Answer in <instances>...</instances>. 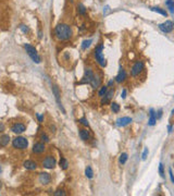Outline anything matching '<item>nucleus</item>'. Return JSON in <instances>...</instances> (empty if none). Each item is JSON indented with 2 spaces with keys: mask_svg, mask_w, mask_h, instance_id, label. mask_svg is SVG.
Instances as JSON below:
<instances>
[{
  "mask_svg": "<svg viewBox=\"0 0 174 196\" xmlns=\"http://www.w3.org/2000/svg\"><path fill=\"white\" fill-rule=\"evenodd\" d=\"M39 139H41V142H44V143H49V141H50L49 136H48L46 133H41V134H40Z\"/></svg>",
  "mask_w": 174,
  "mask_h": 196,
  "instance_id": "nucleus-29",
  "label": "nucleus"
},
{
  "mask_svg": "<svg viewBox=\"0 0 174 196\" xmlns=\"http://www.w3.org/2000/svg\"><path fill=\"white\" fill-rule=\"evenodd\" d=\"M20 28L23 30L24 33H28V32H30V28H28L26 25H23V24H22V25H20Z\"/></svg>",
  "mask_w": 174,
  "mask_h": 196,
  "instance_id": "nucleus-35",
  "label": "nucleus"
},
{
  "mask_svg": "<svg viewBox=\"0 0 174 196\" xmlns=\"http://www.w3.org/2000/svg\"><path fill=\"white\" fill-rule=\"evenodd\" d=\"M107 91H108V85H104V86H101V88L98 91V96L100 98H102L104 95L107 94Z\"/></svg>",
  "mask_w": 174,
  "mask_h": 196,
  "instance_id": "nucleus-23",
  "label": "nucleus"
},
{
  "mask_svg": "<svg viewBox=\"0 0 174 196\" xmlns=\"http://www.w3.org/2000/svg\"><path fill=\"white\" fill-rule=\"evenodd\" d=\"M51 89H52V93H54V98H56V100H57V104H58V106H59V108L62 110L63 113H65V110H64L63 106H62V104H61V102H60V91H59L58 86L57 85H52Z\"/></svg>",
  "mask_w": 174,
  "mask_h": 196,
  "instance_id": "nucleus-8",
  "label": "nucleus"
},
{
  "mask_svg": "<svg viewBox=\"0 0 174 196\" xmlns=\"http://www.w3.org/2000/svg\"><path fill=\"white\" fill-rule=\"evenodd\" d=\"M159 173H160V176L163 178L164 176V169H163V165H162V163L159 165Z\"/></svg>",
  "mask_w": 174,
  "mask_h": 196,
  "instance_id": "nucleus-33",
  "label": "nucleus"
},
{
  "mask_svg": "<svg viewBox=\"0 0 174 196\" xmlns=\"http://www.w3.org/2000/svg\"><path fill=\"white\" fill-rule=\"evenodd\" d=\"M167 130H169V133H171V132H172V130H173V126H172V125H169Z\"/></svg>",
  "mask_w": 174,
  "mask_h": 196,
  "instance_id": "nucleus-42",
  "label": "nucleus"
},
{
  "mask_svg": "<svg viewBox=\"0 0 174 196\" xmlns=\"http://www.w3.org/2000/svg\"><path fill=\"white\" fill-rule=\"evenodd\" d=\"M157 122V117H156V113H154V109H150V118H149V121H148V124L149 125H154Z\"/></svg>",
  "mask_w": 174,
  "mask_h": 196,
  "instance_id": "nucleus-19",
  "label": "nucleus"
},
{
  "mask_svg": "<svg viewBox=\"0 0 174 196\" xmlns=\"http://www.w3.org/2000/svg\"><path fill=\"white\" fill-rule=\"evenodd\" d=\"M127 158H128L127 154L126 152H123V154H121L120 158H119V162H120L121 165H124V163L127 161Z\"/></svg>",
  "mask_w": 174,
  "mask_h": 196,
  "instance_id": "nucleus-26",
  "label": "nucleus"
},
{
  "mask_svg": "<svg viewBox=\"0 0 174 196\" xmlns=\"http://www.w3.org/2000/svg\"><path fill=\"white\" fill-rule=\"evenodd\" d=\"M91 39H86V41H83V44H82V49H87V48L91 46Z\"/></svg>",
  "mask_w": 174,
  "mask_h": 196,
  "instance_id": "nucleus-30",
  "label": "nucleus"
},
{
  "mask_svg": "<svg viewBox=\"0 0 174 196\" xmlns=\"http://www.w3.org/2000/svg\"><path fill=\"white\" fill-rule=\"evenodd\" d=\"M132 121H133V120H132V118H130V117H123V118L117 119V126H126V125L130 124Z\"/></svg>",
  "mask_w": 174,
  "mask_h": 196,
  "instance_id": "nucleus-14",
  "label": "nucleus"
},
{
  "mask_svg": "<svg viewBox=\"0 0 174 196\" xmlns=\"http://www.w3.org/2000/svg\"><path fill=\"white\" fill-rule=\"evenodd\" d=\"M23 166L25 169L27 170H36L37 169V163L34 160H26L23 162Z\"/></svg>",
  "mask_w": 174,
  "mask_h": 196,
  "instance_id": "nucleus-15",
  "label": "nucleus"
},
{
  "mask_svg": "<svg viewBox=\"0 0 174 196\" xmlns=\"http://www.w3.org/2000/svg\"><path fill=\"white\" fill-rule=\"evenodd\" d=\"M12 146L15 149H20V150H24L28 147V141L23 136H17L15 139L12 141Z\"/></svg>",
  "mask_w": 174,
  "mask_h": 196,
  "instance_id": "nucleus-3",
  "label": "nucleus"
},
{
  "mask_svg": "<svg viewBox=\"0 0 174 196\" xmlns=\"http://www.w3.org/2000/svg\"><path fill=\"white\" fill-rule=\"evenodd\" d=\"M10 136L8 134H2L0 135V147H6L10 142Z\"/></svg>",
  "mask_w": 174,
  "mask_h": 196,
  "instance_id": "nucleus-16",
  "label": "nucleus"
},
{
  "mask_svg": "<svg viewBox=\"0 0 174 196\" xmlns=\"http://www.w3.org/2000/svg\"><path fill=\"white\" fill-rule=\"evenodd\" d=\"M95 74L93 70L91 69H86V71H85V74L83 76V80L78 83V84H91V80L94 78Z\"/></svg>",
  "mask_w": 174,
  "mask_h": 196,
  "instance_id": "nucleus-7",
  "label": "nucleus"
},
{
  "mask_svg": "<svg viewBox=\"0 0 174 196\" xmlns=\"http://www.w3.org/2000/svg\"><path fill=\"white\" fill-rule=\"evenodd\" d=\"M102 51H104V45H102V44L98 45L97 47L95 48L94 56H95V59H96V61H97L98 63H99V65H100V67H102V68H104V67L107 65V60L104 59Z\"/></svg>",
  "mask_w": 174,
  "mask_h": 196,
  "instance_id": "nucleus-2",
  "label": "nucleus"
},
{
  "mask_svg": "<svg viewBox=\"0 0 174 196\" xmlns=\"http://www.w3.org/2000/svg\"><path fill=\"white\" fill-rule=\"evenodd\" d=\"M159 28H160L163 33H170V32H172V30L174 28L173 22H171V21H165L164 23H161L160 25H159Z\"/></svg>",
  "mask_w": 174,
  "mask_h": 196,
  "instance_id": "nucleus-10",
  "label": "nucleus"
},
{
  "mask_svg": "<svg viewBox=\"0 0 174 196\" xmlns=\"http://www.w3.org/2000/svg\"><path fill=\"white\" fill-rule=\"evenodd\" d=\"M11 131L15 134H22L26 131V125L23 124V123H14L11 126Z\"/></svg>",
  "mask_w": 174,
  "mask_h": 196,
  "instance_id": "nucleus-9",
  "label": "nucleus"
},
{
  "mask_svg": "<svg viewBox=\"0 0 174 196\" xmlns=\"http://www.w3.org/2000/svg\"><path fill=\"white\" fill-rule=\"evenodd\" d=\"M173 25H174V24H173Z\"/></svg>",
  "mask_w": 174,
  "mask_h": 196,
  "instance_id": "nucleus-45",
  "label": "nucleus"
},
{
  "mask_svg": "<svg viewBox=\"0 0 174 196\" xmlns=\"http://www.w3.org/2000/svg\"><path fill=\"white\" fill-rule=\"evenodd\" d=\"M112 85H114L113 80H111V81H109V83H108V87H110V86H112Z\"/></svg>",
  "mask_w": 174,
  "mask_h": 196,
  "instance_id": "nucleus-40",
  "label": "nucleus"
},
{
  "mask_svg": "<svg viewBox=\"0 0 174 196\" xmlns=\"http://www.w3.org/2000/svg\"><path fill=\"white\" fill-rule=\"evenodd\" d=\"M0 172H1V167H0Z\"/></svg>",
  "mask_w": 174,
  "mask_h": 196,
  "instance_id": "nucleus-44",
  "label": "nucleus"
},
{
  "mask_svg": "<svg viewBox=\"0 0 174 196\" xmlns=\"http://www.w3.org/2000/svg\"><path fill=\"white\" fill-rule=\"evenodd\" d=\"M1 187H2V184H1V182H0V189H1Z\"/></svg>",
  "mask_w": 174,
  "mask_h": 196,
  "instance_id": "nucleus-43",
  "label": "nucleus"
},
{
  "mask_svg": "<svg viewBox=\"0 0 174 196\" xmlns=\"http://www.w3.org/2000/svg\"><path fill=\"white\" fill-rule=\"evenodd\" d=\"M169 174H170V178H171V181H172V183L174 184V176H173V171H172V169H169Z\"/></svg>",
  "mask_w": 174,
  "mask_h": 196,
  "instance_id": "nucleus-37",
  "label": "nucleus"
},
{
  "mask_svg": "<svg viewBox=\"0 0 174 196\" xmlns=\"http://www.w3.org/2000/svg\"><path fill=\"white\" fill-rule=\"evenodd\" d=\"M36 117H37V119H38V122H39V123L44 122V115H39V113H36Z\"/></svg>",
  "mask_w": 174,
  "mask_h": 196,
  "instance_id": "nucleus-36",
  "label": "nucleus"
},
{
  "mask_svg": "<svg viewBox=\"0 0 174 196\" xmlns=\"http://www.w3.org/2000/svg\"><path fill=\"white\" fill-rule=\"evenodd\" d=\"M113 95H114V89L113 88L109 89V91H107V94L101 98V105H107V104H109L110 100H111V98L113 97Z\"/></svg>",
  "mask_w": 174,
  "mask_h": 196,
  "instance_id": "nucleus-13",
  "label": "nucleus"
},
{
  "mask_svg": "<svg viewBox=\"0 0 174 196\" xmlns=\"http://www.w3.org/2000/svg\"><path fill=\"white\" fill-rule=\"evenodd\" d=\"M165 4H167V7L169 8V10H170L171 13H174V0H167V1H165Z\"/></svg>",
  "mask_w": 174,
  "mask_h": 196,
  "instance_id": "nucleus-24",
  "label": "nucleus"
},
{
  "mask_svg": "<svg viewBox=\"0 0 174 196\" xmlns=\"http://www.w3.org/2000/svg\"><path fill=\"white\" fill-rule=\"evenodd\" d=\"M38 180L39 182L44 185H47L51 182V176L48 172H41L39 173V176H38Z\"/></svg>",
  "mask_w": 174,
  "mask_h": 196,
  "instance_id": "nucleus-11",
  "label": "nucleus"
},
{
  "mask_svg": "<svg viewBox=\"0 0 174 196\" xmlns=\"http://www.w3.org/2000/svg\"><path fill=\"white\" fill-rule=\"evenodd\" d=\"M46 150V146L44 142H38L35 143L33 146V152L34 154H43Z\"/></svg>",
  "mask_w": 174,
  "mask_h": 196,
  "instance_id": "nucleus-12",
  "label": "nucleus"
},
{
  "mask_svg": "<svg viewBox=\"0 0 174 196\" xmlns=\"http://www.w3.org/2000/svg\"><path fill=\"white\" fill-rule=\"evenodd\" d=\"M24 48H25L27 54L30 56V59H32L35 63H40L41 58L39 57V54H37V50L35 49V47H33V46L30 44H24Z\"/></svg>",
  "mask_w": 174,
  "mask_h": 196,
  "instance_id": "nucleus-4",
  "label": "nucleus"
},
{
  "mask_svg": "<svg viewBox=\"0 0 174 196\" xmlns=\"http://www.w3.org/2000/svg\"><path fill=\"white\" fill-rule=\"evenodd\" d=\"M121 97H122V98L126 97V89H123V91H122V95H121Z\"/></svg>",
  "mask_w": 174,
  "mask_h": 196,
  "instance_id": "nucleus-39",
  "label": "nucleus"
},
{
  "mask_svg": "<svg viewBox=\"0 0 174 196\" xmlns=\"http://www.w3.org/2000/svg\"><path fill=\"white\" fill-rule=\"evenodd\" d=\"M100 82H101V78H99V76H97V75H95L94 78H93V80H91V85L93 86V88H95V89H96V88H97L98 86L100 85Z\"/></svg>",
  "mask_w": 174,
  "mask_h": 196,
  "instance_id": "nucleus-20",
  "label": "nucleus"
},
{
  "mask_svg": "<svg viewBox=\"0 0 174 196\" xmlns=\"http://www.w3.org/2000/svg\"><path fill=\"white\" fill-rule=\"evenodd\" d=\"M77 10H78V13L82 14V15H85L86 14V8H85V6L84 4H78L77 6Z\"/></svg>",
  "mask_w": 174,
  "mask_h": 196,
  "instance_id": "nucleus-27",
  "label": "nucleus"
},
{
  "mask_svg": "<svg viewBox=\"0 0 174 196\" xmlns=\"http://www.w3.org/2000/svg\"><path fill=\"white\" fill-rule=\"evenodd\" d=\"M80 137L82 139H83V141H85V142H86V141H88V139H91V135H89V132H88V131H87V130H85V128H80Z\"/></svg>",
  "mask_w": 174,
  "mask_h": 196,
  "instance_id": "nucleus-18",
  "label": "nucleus"
},
{
  "mask_svg": "<svg viewBox=\"0 0 174 196\" xmlns=\"http://www.w3.org/2000/svg\"><path fill=\"white\" fill-rule=\"evenodd\" d=\"M54 196H64L65 195V192H64L63 189H58V191H56V192L54 193Z\"/></svg>",
  "mask_w": 174,
  "mask_h": 196,
  "instance_id": "nucleus-32",
  "label": "nucleus"
},
{
  "mask_svg": "<svg viewBox=\"0 0 174 196\" xmlns=\"http://www.w3.org/2000/svg\"><path fill=\"white\" fill-rule=\"evenodd\" d=\"M54 34L60 41H69L72 37V28L67 24L61 23L54 27Z\"/></svg>",
  "mask_w": 174,
  "mask_h": 196,
  "instance_id": "nucleus-1",
  "label": "nucleus"
},
{
  "mask_svg": "<svg viewBox=\"0 0 174 196\" xmlns=\"http://www.w3.org/2000/svg\"><path fill=\"white\" fill-rule=\"evenodd\" d=\"M78 122H80V124H83L84 126H88V125H89V123H88L86 118H80V120H78Z\"/></svg>",
  "mask_w": 174,
  "mask_h": 196,
  "instance_id": "nucleus-31",
  "label": "nucleus"
},
{
  "mask_svg": "<svg viewBox=\"0 0 174 196\" xmlns=\"http://www.w3.org/2000/svg\"><path fill=\"white\" fill-rule=\"evenodd\" d=\"M41 165L46 169H54V167H56V165H57V160H56V158H54V156L48 155L45 157V159L41 162Z\"/></svg>",
  "mask_w": 174,
  "mask_h": 196,
  "instance_id": "nucleus-5",
  "label": "nucleus"
},
{
  "mask_svg": "<svg viewBox=\"0 0 174 196\" xmlns=\"http://www.w3.org/2000/svg\"><path fill=\"white\" fill-rule=\"evenodd\" d=\"M148 152H149V150H148V148H145L144 152H143V155H141V158H143V160H146V159H147Z\"/></svg>",
  "mask_w": 174,
  "mask_h": 196,
  "instance_id": "nucleus-34",
  "label": "nucleus"
},
{
  "mask_svg": "<svg viewBox=\"0 0 174 196\" xmlns=\"http://www.w3.org/2000/svg\"><path fill=\"white\" fill-rule=\"evenodd\" d=\"M111 110L113 112H115V113H117V112L120 111V105L117 104V102H112L111 104Z\"/></svg>",
  "mask_w": 174,
  "mask_h": 196,
  "instance_id": "nucleus-28",
  "label": "nucleus"
},
{
  "mask_svg": "<svg viewBox=\"0 0 174 196\" xmlns=\"http://www.w3.org/2000/svg\"><path fill=\"white\" fill-rule=\"evenodd\" d=\"M59 165H60V168L62 170H67L69 168V162L64 157H61L60 158V162H59Z\"/></svg>",
  "mask_w": 174,
  "mask_h": 196,
  "instance_id": "nucleus-21",
  "label": "nucleus"
},
{
  "mask_svg": "<svg viewBox=\"0 0 174 196\" xmlns=\"http://www.w3.org/2000/svg\"><path fill=\"white\" fill-rule=\"evenodd\" d=\"M4 130V125L2 123H0V132H2Z\"/></svg>",
  "mask_w": 174,
  "mask_h": 196,
  "instance_id": "nucleus-41",
  "label": "nucleus"
},
{
  "mask_svg": "<svg viewBox=\"0 0 174 196\" xmlns=\"http://www.w3.org/2000/svg\"><path fill=\"white\" fill-rule=\"evenodd\" d=\"M151 11H154V12H157V13H160L161 15H163V17H167V12L165 10H163V9H161V8L159 7H152L150 8Z\"/></svg>",
  "mask_w": 174,
  "mask_h": 196,
  "instance_id": "nucleus-22",
  "label": "nucleus"
},
{
  "mask_svg": "<svg viewBox=\"0 0 174 196\" xmlns=\"http://www.w3.org/2000/svg\"><path fill=\"white\" fill-rule=\"evenodd\" d=\"M144 70V62L143 61H137L136 63L132 67V70H130V75L135 78L141 73V71Z\"/></svg>",
  "mask_w": 174,
  "mask_h": 196,
  "instance_id": "nucleus-6",
  "label": "nucleus"
},
{
  "mask_svg": "<svg viewBox=\"0 0 174 196\" xmlns=\"http://www.w3.org/2000/svg\"><path fill=\"white\" fill-rule=\"evenodd\" d=\"M49 128H50V131L52 133L56 132V126H54V125H50V126H49Z\"/></svg>",
  "mask_w": 174,
  "mask_h": 196,
  "instance_id": "nucleus-38",
  "label": "nucleus"
},
{
  "mask_svg": "<svg viewBox=\"0 0 174 196\" xmlns=\"http://www.w3.org/2000/svg\"><path fill=\"white\" fill-rule=\"evenodd\" d=\"M125 78H126V73H125V70L121 69L120 71H119V73H117V75L115 76V81H117V83H122V82L125 81Z\"/></svg>",
  "mask_w": 174,
  "mask_h": 196,
  "instance_id": "nucleus-17",
  "label": "nucleus"
},
{
  "mask_svg": "<svg viewBox=\"0 0 174 196\" xmlns=\"http://www.w3.org/2000/svg\"><path fill=\"white\" fill-rule=\"evenodd\" d=\"M85 174H86V176L88 178V179H93V176H94V171H93V169H91V167H87L86 170H85Z\"/></svg>",
  "mask_w": 174,
  "mask_h": 196,
  "instance_id": "nucleus-25",
  "label": "nucleus"
}]
</instances>
